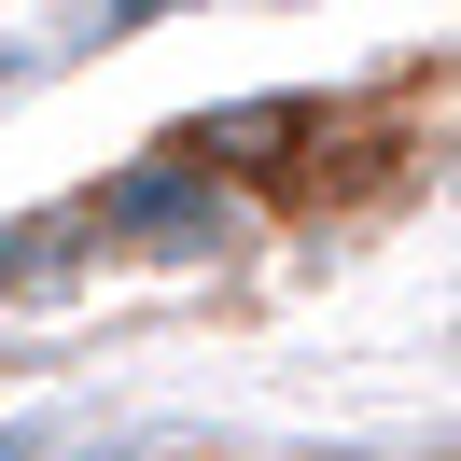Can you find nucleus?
<instances>
[{"instance_id": "nucleus-1", "label": "nucleus", "mask_w": 461, "mask_h": 461, "mask_svg": "<svg viewBox=\"0 0 461 461\" xmlns=\"http://www.w3.org/2000/svg\"><path fill=\"white\" fill-rule=\"evenodd\" d=\"M433 461H447V447H433Z\"/></svg>"}]
</instances>
